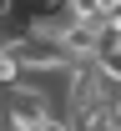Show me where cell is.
I'll return each mask as SVG.
<instances>
[{
	"mask_svg": "<svg viewBox=\"0 0 121 131\" xmlns=\"http://www.w3.org/2000/svg\"><path fill=\"white\" fill-rule=\"evenodd\" d=\"M30 5H40V10H56V5H61V0H30Z\"/></svg>",
	"mask_w": 121,
	"mask_h": 131,
	"instance_id": "5",
	"label": "cell"
},
{
	"mask_svg": "<svg viewBox=\"0 0 121 131\" xmlns=\"http://www.w3.org/2000/svg\"><path fill=\"white\" fill-rule=\"evenodd\" d=\"M0 131H10V126H5V121H0Z\"/></svg>",
	"mask_w": 121,
	"mask_h": 131,
	"instance_id": "6",
	"label": "cell"
},
{
	"mask_svg": "<svg viewBox=\"0 0 121 131\" xmlns=\"http://www.w3.org/2000/svg\"><path fill=\"white\" fill-rule=\"evenodd\" d=\"M35 131H71V126H66V116H46V121H40Z\"/></svg>",
	"mask_w": 121,
	"mask_h": 131,
	"instance_id": "4",
	"label": "cell"
},
{
	"mask_svg": "<svg viewBox=\"0 0 121 131\" xmlns=\"http://www.w3.org/2000/svg\"><path fill=\"white\" fill-rule=\"evenodd\" d=\"M61 5H66V10H61L66 20H101V15H96L101 0H61Z\"/></svg>",
	"mask_w": 121,
	"mask_h": 131,
	"instance_id": "3",
	"label": "cell"
},
{
	"mask_svg": "<svg viewBox=\"0 0 121 131\" xmlns=\"http://www.w3.org/2000/svg\"><path fill=\"white\" fill-rule=\"evenodd\" d=\"M71 131H106V106H81V111L66 116Z\"/></svg>",
	"mask_w": 121,
	"mask_h": 131,
	"instance_id": "1",
	"label": "cell"
},
{
	"mask_svg": "<svg viewBox=\"0 0 121 131\" xmlns=\"http://www.w3.org/2000/svg\"><path fill=\"white\" fill-rule=\"evenodd\" d=\"M20 76H25V71H20V61L10 56V50H0V91H15Z\"/></svg>",
	"mask_w": 121,
	"mask_h": 131,
	"instance_id": "2",
	"label": "cell"
}]
</instances>
